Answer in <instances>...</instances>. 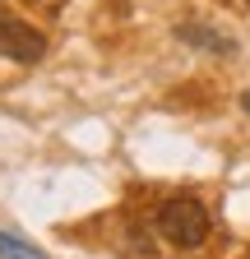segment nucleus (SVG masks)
Wrapping results in <instances>:
<instances>
[{
    "label": "nucleus",
    "mask_w": 250,
    "mask_h": 259,
    "mask_svg": "<svg viewBox=\"0 0 250 259\" xmlns=\"http://www.w3.org/2000/svg\"><path fill=\"white\" fill-rule=\"evenodd\" d=\"M158 232L181 245V250H199L209 241V208L195 199V194H172V199L158 208Z\"/></svg>",
    "instance_id": "nucleus-1"
},
{
    "label": "nucleus",
    "mask_w": 250,
    "mask_h": 259,
    "mask_svg": "<svg viewBox=\"0 0 250 259\" xmlns=\"http://www.w3.org/2000/svg\"><path fill=\"white\" fill-rule=\"evenodd\" d=\"M0 56L19 65H37L47 56V37L28 19H19L10 5H0Z\"/></svg>",
    "instance_id": "nucleus-2"
},
{
    "label": "nucleus",
    "mask_w": 250,
    "mask_h": 259,
    "mask_svg": "<svg viewBox=\"0 0 250 259\" xmlns=\"http://www.w3.org/2000/svg\"><path fill=\"white\" fill-rule=\"evenodd\" d=\"M176 37L190 42V47H199V51H213V56H232V51H236L232 37H223V32H213V28H204V23H181Z\"/></svg>",
    "instance_id": "nucleus-3"
},
{
    "label": "nucleus",
    "mask_w": 250,
    "mask_h": 259,
    "mask_svg": "<svg viewBox=\"0 0 250 259\" xmlns=\"http://www.w3.org/2000/svg\"><path fill=\"white\" fill-rule=\"evenodd\" d=\"M0 259H47L37 245H28V241H19V236H10V232H0Z\"/></svg>",
    "instance_id": "nucleus-4"
},
{
    "label": "nucleus",
    "mask_w": 250,
    "mask_h": 259,
    "mask_svg": "<svg viewBox=\"0 0 250 259\" xmlns=\"http://www.w3.org/2000/svg\"><path fill=\"white\" fill-rule=\"evenodd\" d=\"M241 107H245V111H250V93H245V97H241Z\"/></svg>",
    "instance_id": "nucleus-5"
},
{
    "label": "nucleus",
    "mask_w": 250,
    "mask_h": 259,
    "mask_svg": "<svg viewBox=\"0 0 250 259\" xmlns=\"http://www.w3.org/2000/svg\"><path fill=\"white\" fill-rule=\"evenodd\" d=\"M241 5H250V0H241Z\"/></svg>",
    "instance_id": "nucleus-6"
}]
</instances>
